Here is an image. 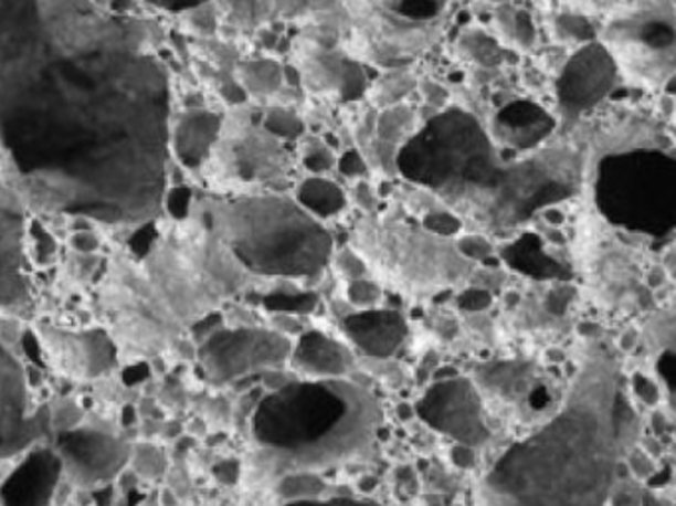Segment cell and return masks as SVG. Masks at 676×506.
Returning a JSON list of instances; mask_svg holds the SVG:
<instances>
[{"mask_svg": "<svg viewBox=\"0 0 676 506\" xmlns=\"http://www.w3.org/2000/svg\"><path fill=\"white\" fill-rule=\"evenodd\" d=\"M169 109L139 20L94 0H0V150L29 207L105 225L159 218Z\"/></svg>", "mask_w": 676, "mask_h": 506, "instance_id": "1", "label": "cell"}, {"mask_svg": "<svg viewBox=\"0 0 676 506\" xmlns=\"http://www.w3.org/2000/svg\"><path fill=\"white\" fill-rule=\"evenodd\" d=\"M257 280L197 204L139 260L113 257L97 301L117 358L139 362L179 347Z\"/></svg>", "mask_w": 676, "mask_h": 506, "instance_id": "2", "label": "cell"}, {"mask_svg": "<svg viewBox=\"0 0 676 506\" xmlns=\"http://www.w3.org/2000/svg\"><path fill=\"white\" fill-rule=\"evenodd\" d=\"M620 368L590 342L554 412L473 483V506H608L621 460Z\"/></svg>", "mask_w": 676, "mask_h": 506, "instance_id": "3", "label": "cell"}, {"mask_svg": "<svg viewBox=\"0 0 676 506\" xmlns=\"http://www.w3.org/2000/svg\"><path fill=\"white\" fill-rule=\"evenodd\" d=\"M382 410L348 378H299L273 390L252 415V440L275 477L320 475L372 457Z\"/></svg>", "mask_w": 676, "mask_h": 506, "instance_id": "4", "label": "cell"}, {"mask_svg": "<svg viewBox=\"0 0 676 506\" xmlns=\"http://www.w3.org/2000/svg\"><path fill=\"white\" fill-rule=\"evenodd\" d=\"M200 208L245 270L260 280H310L332 257L327 228L292 198L207 200Z\"/></svg>", "mask_w": 676, "mask_h": 506, "instance_id": "5", "label": "cell"}, {"mask_svg": "<svg viewBox=\"0 0 676 506\" xmlns=\"http://www.w3.org/2000/svg\"><path fill=\"white\" fill-rule=\"evenodd\" d=\"M350 250L365 262L370 280L408 303L465 289L475 273V263L461 255L455 240L400 218L362 220L352 230Z\"/></svg>", "mask_w": 676, "mask_h": 506, "instance_id": "6", "label": "cell"}, {"mask_svg": "<svg viewBox=\"0 0 676 506\" xmlns=\"http://www.w3.org/2000/svg\"><path fill=\"white\" fill-rule=\"evenodd\" d=\"M620 80L648 94H663L676 77V4L637 10L598 27Z\"/></svg>", "mask_w": 676, "mask_h": 506, "instance_id": "7", "label": "cell"}, {"mask_svg": "<svg viewBox=\"0 0 676 506\" xmlns=\"http://www.w3.org/2000/svg\"><path fill=\"white\" fill-rule=\"evenodd\" d=\"M295 340L282 330L218 328L198 347L197 357L208 382L232 384L245 376L289 366Z\"/></svg>", "mask_w": 676, "mask_h": 506, "instance_id": "8", "label": "cell"}, {"mask_svg": "<svg viewBox=\"0 0 676 506\" xmlns=\"http://www.w3.org/2000/svg\"><path fill=\"white\" fill-rule=\"evenodd\" d=\"M415 412L433 430L467 447H480L490 438L483 396L473 380L451 376L442 378L423 394Z\"/></svg>", "mask_w": 676, "mask_h": 506, "instance_id": "9", "label": "cell"}, {"mask_svg": "<svg viewBox=\"0 0 676 506\" xmlns=\"http://www.w3.org/2000/svg\"><path fill=\"white\" fill-rule=\"evenodd\" d=\"M620 80L610 54L600 42H592L573 50L566 60L558 82L560 117L568 127L582 122L583 115L601 104Z\"/></svg>", "mask_w": 676, "mask_h": 506, "instance_id": "10", "label": "cell"}, {"mask_svg": "<svg viewBox=\"0 0 676 506\" xmlns=\"http://www.w3.org/2000/svg\"><path fill=\"white\" fill-rule=\"evenodd\" d=\"M27 208L19 188L0 179V307L20 305L29 297L24 270Z\"/></svg>", "mask_w": 676, "mask_h": 506, "instance_id": "11", "label": "cell"}, {"mask_svg": "<svg viewBox=\"0 0 676 506\" xmlns=\"http://www.w3.org/2000/svg\"><path fill=\"white\" fill-rule=\"evenodd\" d=\"M342 328L352 345L365 355L388 358L402 347L408 325L398 310L367 309L342 320Z\"/></svg>", "mask_w": 676, "mask_h": 506, "instance_id": "12", "label": "cell"}, {"mask_svg": "<svg viewBox=\"0 0 676 506\" xmlns=\"http://www.w3.org/2000/svg\"><path fill=\"white\" fill-rule=\"evenodd\" d=\"M289 368H293L300 378H347L350 370V355L347 348L337 340L310 330L299 340H295Z\"/></svg>", "mask_w": 676, "mask_h": 506, "instance_id": "13", "label": "cell"}, {"mask_svg": "<svg viewBox=\"0 0 676 506\" xmlns=\"http://www.w3.org/2000/svg\"><path fill=\"white\" fill-rule=\"evenodd\" d=\"M220 131V122L212 113H188L179 122L177 131L170 133V147H175L187 165H198L204 159L212 141Z\"/></svg>", "mask_w": 676, "mask_h": 506, "instance_id": "14", "label": "cell"}, {"mask_svg": "<svg viewBox=\"0 0 676 506\" xmlns=\"http://www.w3.org/2000/svg\"><path fill=\"white\" fill-rule=\"evenodd\" d=\"M473 382L479 392H497L500 400L513 403L532 392L535 370L525 362H500L493 368H479Z\"/></svg>", "mask_w": 676, "mask_h": 506, "instance_id": "15", "label": "cell"}, {"mask_svg": "<svg viewBox=\"0 0 676 506\" xmlns=\"http://www.w3.org/2000/svg\"><path fill=\"white\" fill-rule=\"evenodd\" d=\"M297 202L315 218H329L345 208V194L337 185L325 179H309L303 182Z\"/></svg>", "mask_w": 676, "mask_h": 506, "instance_id": "16", "label": "cell"}, {"mask_svg": "<svg viewBox=\"0 0 676 506\" xmlns=\"http://www.w3.org/2000/svg\"><path fill=\"white\" fill-rule=\"evenodd\" d=\"M645 330L651 333L655 347L661 348L663 352L676 355V305L648 320ZM665 400H670L676 408V394L667 396Z\"/></svg>", "mask_w": 676, "mask_h": 506, "instance_id": "17", "label": "cell"}, {"mask_svg": "<svg viewBox=\"0 0 676 506\" xmlns=\"http://www.w3.org/2000/svg\"><path fill=\"white\" fill-rule=\"evenodd\" d=\"M384 289L370 277L355 280L348 283L347 297L352 305H357L358 309H376L380 305Z\"/></svg>", "mask_w": 676, "mask_h": 506, "instance_id": "18", "label": "cell"}, {"mask_svg": "<svg viewBox=\"0 0 676 506\" xmlns=\"http://www.w3.org/2000/svg\"><path fill=\"white\" fill-rule=\"evenodd\" d=\"M457 250L465 260H469L471 263L487 262L488 257L493 255V244L488 242L487 235L471 234L461 235L460 240H455Z\"/></svg>", "mask_w": 676, "mask_h": 506, "instance_id": "19", "label": "cell"}, {"mask_svg": "<svg viewBox=\"0 0 676 506\" xmlns=\"http://www.w3.org/2000/svg\"><path fill=\"white\" fill-rule=\"evenodd\" d=\"M630 477L637 483H645L657 473V460L651 457L643 447H633L625 457Z\"/></svg>", "mask_w": 676, "mask_h": 506, "instance_id": "20", "label": "cell"}, {"mask_svg": "<svg viewBox=\"0 0 676 506\" xmlns=\"http://www.w3.org/2000/svg\"><path fill=\"white\" fill-rule=\"evenodd\" d=\"M422 225L425 230H430L432 234L453 238V235L460 234L463 222L450 210H437V212H432V214L423 218Z\"/></svg>", "mask_w": 676, "mask_h": 506, "instance_id": "21", "label": "cell"}, {"mask_svg": "<svg viewBox=\"0 0 676 506\" xmlns=\"http://www.w3.org/2000/svg\"><path fill=\"white\" fill-rule=\"evenodd\" d=\"M283 506H395V505H384V503H376V500H368V498L310 497V498H295V500H289L287 505H283Z\"/></svg>", "mask_w": 676, "mask_h": 506, "instance_id": "22", "label": "cell"}, {"mask_svg": "<svg viewBox=\"0 0 676 506\" xmlns=\"http://www.w3.org/2000/svg\"><path fill=\"white\" fill-rule=\"evenodd\" d=\"M265 127H267V131L275 133V135H295L299 131L300 125L292 113L273 112L270 113Z\"/></svg>", "mask_w": 676, "mask_h": 506, "instance_id": "23", "label": "cell"}, {"mask_svg": "<svg viewBox=\"0 0 676 506\" xmlns=\"http://www.w3.org/2000/svg\"><path fill=\"white\" fill-rule=\"evenodd\" d=\"M460 301L461 309L485 310L490 305V295L479 287H465Z\"/></svg>", "mask_w": 676, "mask_h": 506, "instance_id": "24", "label": "cell"}, {"mask_svg": "<svg viewBox=\"0 0 676 506\" xmlns=\"http://www.w3.org/2000/svg\"><path fill=\"white\" fill-rule=\"evenodd\" d=\"M150 4L167 10H187L197 9L200 4H204L207 0H147Z\"/></svg>", "mask_w": 676, "mask_h": 506, "instance_id": "25", "label": "cell"}, {"mask_svg": "<svg viewBox=\"0 0 676 506\" xmlns=\"http://www.w3.org/2000/svg\"><path fill=\"white\" fill-rule=\"evenodd\" d=\"M453 463L455 465H460L463 470H469L475 465V453H473V447H467V445H455L453 447Z\"/></svg>", "mask_w": 676, "mask_h": 506, "instance_id": "26", "label": "cell"}, {"mask_svg": "<svg viewBox=\"0 0 676 506\" xmlns=\"http://www.w3.org/2000/svg\"><path fill=\"white\" fill-rule=\"evenodd\" d=\"M638 340H641L638 328H625V330H621L620 337H617V348H620L621 352H630V350L637 347Z\"/></svg>", "mask_w": 676, "mask_h": 506, "instance_id": "27", "label": "cell"}, {"mask_svg": "<svg viewBox=\"0 0 676 506\" xmlns=\"http://www.w3.org/2000/svg\"><path fill=\"white\" fill-rule=\"evenodd\" d=\"M395 2L402 4V7H404V4H410V2H422V4H427L430 9L435 10L440 4H443L445 0H395Z\"/></svg>", "mask_w": 676, "mask_h": 506, "instance_id": "28", "label": "cell"}, {"mask_svg": "<svg viewBox=\"0 0 676 506\" xmlns=\"http://www.w3.org/2000/svg\"><path fill=\"white\" fill-rule=\"evenodd\" d=\"M668 122L673 125V129L676 131V95H675V105H673V113H670V117H668Z\"/></svg>", "mask_w": 676, "mask_h": 506, "instance_id": "29", "label": "cell"}]
</instances>
